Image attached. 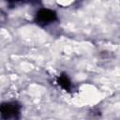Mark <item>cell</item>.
I'll return each instance as SVG.
<instances>
[{"label": "cell", "mask_w": 120, "mask_h": 120, "mask_svg": "<svg viewBox=\"0 0 120 120\" xmlns=\"http://www.w3.org/2000/svg\"><path fill=\"white\" fill-rule=\"evenodd\" d=\"M56 22H58V14L52 8H40L37 10L34 16V22L43 28Z\"/></svg>", "instance_id": "cell-2"}, {"label": "cell", "mask_w": 120, "mask_h": 120, "mask_svg": "<svg viewBox=\"0 0 120 120\" xmlns=\"http://www.w3.org/2000/svg\"><path fill=\"white\" fill-rule=\"evenodd\" d=\"M56 82L57 84L66 92H71L73 88V83L68 76V74L63 72L61 73L57 78H56Z\"/></svg>", "instance_id": "cell-3"}, {"label": "cell", "mask_w": 120, "mask_h": 120, "mask_svg": "<svg viewBox=\"0 0 120 120\" xmlns=\"http://www.w3.org/2000/svg\"><path fill=\"white\" fill-rule=\"evenodd\" d=\"M22 117V104L17 100L0 103V120H20Z\"/></svg>", "instance_id": "cell-1"}]
</instances>
